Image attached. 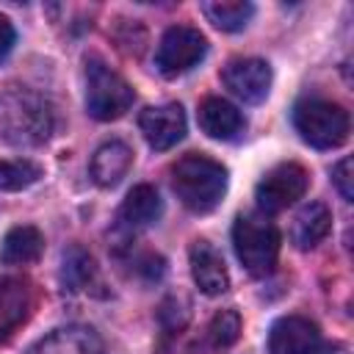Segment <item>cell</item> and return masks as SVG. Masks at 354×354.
<instances>
[{
	"instance_id": "6da1fadb",
	"label": "cell",
	"mask_w": 354,
	"mask_h": 354,
	"mask_svg": "<svg viewBox=\"0 0 354 354\" xmlns=\"http://www.w3.org/2000/svg\"><path fill=\"white\" fill-rule=\"evenodd\" d=\"M55 130L50 100L25 86L0 88V138L11 147H41Z\"/></svg>"
},
{
	"instance_id": "7a4b0ae2",
	"label": "cell",
	"mask_w": 354,
	"mask_h": 354,
	"mask_svg": "<svg viewBox=\"0 0 354 354\" xmlns=\"http://www.w3.org/2000/svg\"><path fill=\"white\" fill-rule=\"evenodd\" d=\"M171 188L191 213H210L227 194V169L202 152H188L171 166Z\"/></svg>"
},
{
	"instance_id": "3957f363",
	"label": "cell",
	"mask_w": 354,
	"mask_h": 354,
	"mask_svg": "<svg viewBox=\"0 0 354 354\" xmlns=\"http://www.w3.org/2000/svg\"><path fill=\"white\" fill-rule=\"evenodd\" d=\"M232 246L241 266L252 277H266L274 271L279 257V230L266 213H241L232 224Z\"/></svg>"
},
{
	"instance_id": "277c9868",
	"label": "cell",
	"mask_w": 354,
	"mask_h": 354,
	"mask_svg": "<svg viewBox=\"0 0 354 354\" xmlns=\"http://www.w3.org/2000/svg\"><path fill=\"white\" fill-rule=\"evenodd\" d=\"M293 127L301 136V141H307L315 149H335L340 144H346L351 122H348V111L337 102L329 100H301L293 108Z\"/></svg>"
},
{
	"instance_id": "5b68a950",
	"label": "cell",
	"mask_w": 354,
	"mask_h": 354,
	"mask_svg": "<svg viewBox=\"0 0 354 354\" xmlns=\"http://www.w3.org/2000/svg\"><path fill=\"white\" fill-rule=\"evenodd\" d=\"M133 100H136V91L119 72H113L111 66H105L97 58H91L86 64V111H88V116H94L97 122H113L130 111Z\"/></svg>"
},
{
	"instance_id": "8992f818",
	"label": "cell",
	"mask_w": 354,
	"mask_h": 354,
	"mask_svg": "<svg viewBox=\"0 0 354 354\" xmlns=\"http://www.w3.org/2000/svg\"><path fill=\"white\" fill-rule=\"evenodd\" d=\"M207 55V39L191 25H171L155 50V69L163 77H177L191 72Z\"/></svg>"
},
{
	"instance_id": "52a82bcc",
	"label": "cell",
	"mask_w": 354,
	"mask_h": 354,
	"mask_svg": "<svg viewBox=\"0 0 354 354\" xmlns=\"http://www.w3.org/2000/svg\"><path fill=\"white\" fill-rule=\"evenodd\" d=\"M307 185H310V174L299 163H279V166L268 169L254 188V199H257L260 213L268 216V213L285 210L288 205H293L296 199L304 196Z\"/></svg>"
},
{
	"instance_id": "ba28073f",
	"label": "cell",
	"mask_w": 354,
	"mask_h": 354,
	"mask_svg": "<svg viewBox=\"0 0 354 354\" xmlns=\"http://www.w3.org/2000/svg\"><path fill=\"white\" fill-rule=\"evenodd\" d=\"M221 83L241 102L257 105L268 97L271 88V66L263 58H232L221 69Z\"/></svg>"
},
{
	"instance_id": "9c48e42d",
	"label": "cell",
	"mask_w": 354,
	"mask_h": 354,
	"mask_svg": "<svg viewBox=\"0 0 354 354\" xmlns=\"http://www.w3.org/2000/svg\"><path fill=\"white\" fill-rule=\"evenodd\" d=\"M36 288L28 277H0V340H8L33 313Z\"/></svg>"
},
{
	"instance_id": "30bf717a",
	"label": "cell",
	"mask_w": 354,
	"mask_h": 354,
	"mask_svg": "<svg viewBox=\"0 0 354 354\" xmlns=\"http://www.w3.org/2000/svg\"><path fill=\"white\" fill-rule=\"evenodd\" d=\"M321 343L318 324L304 315H285L268 332V354H315Z\"/></svg>"
},
{
	"instance_id": "8fae6325",
	"label": "cell",
	"mask_w": 354,
	"mask_h": 354,
	"mask_svg": "<svg viewBox=\"0 0 354 354\" xmlns=\"http://www.w3.org/2000/svg\"><path fill=\"white\" fill-rule=\"evenodd\" d=\"M138 127L147 138V144L158 152L171 149L177 141H183L185 136V113L177 102H166V105H155V108H144L138 116Z\"/></svg>"
},
{
	"instance_id": "7c38bea8",
	"label": "cell",
	"mask_w": 354,
	"mask_h": 354,
	"mask_svg": "<svg viewBox=\"0 0 354 354\" xmlns=\"http://www.w3.org/2000/svg\"><path fill=\"white\" fill-rule=\"evenodd\" d=\"M188 260H191V277L202 293L218 296L230 288V274H227L224 257L218 254V249L210 241H194L188 249Z\"/></svg>"
},
{
	"instance_id": "4fadbf2b",
	"label": "cell",
	"mask_w": 354,
	"mask_h": 354,
	"mask_svg": "<svg viewBox=\"0 0 354 354\" xmlns=\"http://www.w3.org/2000/svg\"><path fill=\"white\" fill-rule=\"evenodd\" d=\"M163 213V202H160V194L141 183L136 188H130V194L124 196L119 213H116V227L124 230V232H141L147 227H152Z\"/></svg>"
},
{
	"instance_id": "5bb4252c",
	"label": "cell",
	"mask_w": 354,
	"mask_h": 354,
	"mask_svg": "<svg viewBox=\"0 0 354 354\" xmlns=\"http://www.w3.org/2000/svg\"><path fill=\"white\" fill-rule=\"evenodd\" d=\"M196 122H199V127H202L205 136L218 138V141H232V138H238V136L243 133V127H246L243 113H241L232 102H227V100H221V97H207V100H202V105H199V111H196Z\"/></svg>"
},
{
	"instance_id": "9a60e30c",
	"label": "cell",
	"mask_w": 354,
	"mask_h": 354,
	"mask_svg": "<svg viewBox=\"0 0 354 354\" xmlns=\"http://www.w3.org/2000/svg\"><path fill=\"white\" fill-rule=\"evenodd\" d=\"M30 354H105V346L88 326H61L41 337Z\"/></svg>"
},
{
	"instance_id": "2e32d148",
	"label": "cell",
	"mask_w": 354,
	"mask_h": 354,
	"mask_svg": "<svg viewBox=\"0 0 354 354\" xmlns=\"http://www.w3.org/2000/svg\"><path fill=\"white\" fill-rule=\"evenodd\" d=\"M133 166V149L119 141V138H111L105 144L97 147L94 158H91V180L100 185V188H113Z\"/></svg>"
},
{
	"instance_id": "e0dca14e",
	"label": "cell",
	"mask_w": 354,
	"mask_h": 354,
	"mask_svg": "<svg viewBox=\"0 0 354 354\" xmlns=\"http://www.w3.org/2000/svg\"><path fill=\"white\" fill-rule=\"evenodd\" d=\"M332 227V213L324 202H307L296 216H293V224H290V241L296 249L307 252V249H315L326 232Z\"/></svg>"
},
{
	"instance_id": "ac0fdd59",
	"label": "cell",
	"mask_w": 354,
	"mask_h": 354,
	"mask_svg": "<svg viewBox=\"0 0 354 354\" xmlns=\"http://www.w3.org/2000/svg\"><path fill=\"white\" fill-rule=\"evenodd\" d=\"M61 285L69 293H77V290L88 293L94 288H102L100 268H97L94 257L83 246L64 249V257H61Z\"/></svg>"
},
{
	"instance_id": "d6986e66",
	"label": "cell",
	"mask_w": 354,
	"mask_h": 354,
	"mask_svg": "<svg viewBox=\"0 0 354 354\" xmlns=\"http://www.w3.org/2000/svg\"><path fill=\"white\" fill-rule=\"evenodd\" d=\"M41 252H44V235L30 224H19L6 232L0 246V260L6 266H30L41 257Z\"/></svg>"
},
{
	"instance_id": "ffe728a7",
	"label": "cell",
	"mask_w": 354,
	"mask_h": 354,
	"mask_svg": "<svg viewBox=\"0 0 354 354\" xmlns=\"http://www.w3.org/2000/svg\"><path fill=\"white\" fill-rule=\"evenodd\" d=\"M202 14L227 33H235L246 28V22L254 17V6L243 0H216V3H202Z\"/></svg>"
},
{
	"instance_id": "44dd1931",
	"label": "cell",
	"mask_w": 354,
	"mask_h": 354,
	"mask_svg": "<svg viewBox=\"0 0 354 354\" xmlns=\"http://www.w3.org/2000/svg\"><path fill=\"white\" fill-rule=\"evenodd\" d=\"M41 177V166L19 158V160H0V191H22L30 188Z\"/></svg>"
},
{
	"instance_id": "7402d4cb",
	"label": "cell",
	"mask_w": 354,
	"mask_h": 354,
	"mask_svg": "<svg viewBox=\"0 0 354 354\" xmlns=\"http://www.w3.org/2000/svg\"><path fill=\"white\" fill-rule=\"evenodd\" d=\"M205 335H207V340H210L213 346H218L221 351L230 348V346L241 337V315H238L235 310H218V313L207 321Z\"/></svg>"
},
{
	"instance_id": "603a6c76",
	"label": "cell",
	"mask_w": 354,
	"mask_h": 354,
	"mask_svg": "<svg viewBox=\"0 0 354 354\" xmlns=\"http://www.w3.org/2000/svg\"><path fill=\"white\" fill-rule=\"evenodd\" d=\"M351 158H343V160H337L335 163V169H332V183H335V188L340 191V196L346 199V202H351L354 199V174H351Z\"/></svg>"
},
{
	"instance_id": "cb8c5ba5",
	"label": "cell",
	"mask_w": 354,
	"mask_h": 354,
	"mask_svg": "<svg viewBox=\"0 0 354 354\" xmlns=\"http://www.w3.org/2000/svg\"><path fill=\"white\" fill-rule=\"evenodd\" d=\"M14 41H17V30H14L11 19L0 14V61L14 50Z\"/></svg>"
},
{
	"instance_id": "d4e9b609",
	"label": "cell",
	"mask_w": 354,
	"mask_h": 354,
	"mask_svg": "<svg viewBox=\"0 0 354 354\" xmlns=\"http://www.w3.org/2000/svg\"><path fill=\"white\" fill-rule=\"evenodd\" d=\"M185 354H221V348L213 346V343L207 340V335H202V337L191 340V346L185 348Z\"/></svg>"
},
{
	"instance_id": "484cf974",
	"label": "cell",
	"mask_w": 354,
	"mask_h": 354,
	"mask_svg": "<svg viewBox=\"0 0 354 354\" xmlns=\"http://www.w3.org/2000/svg\"><path fill=\"white\" fill-rule=\"evenodd\" d=\"M315 354H348L343 343H321Z\"/></svg>"
}]
</instances>
